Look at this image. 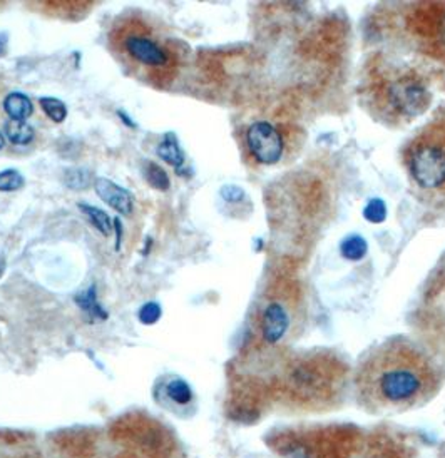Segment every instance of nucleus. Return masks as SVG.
I'll return each mask as SVG.
<instances>
[{
  "mask_svg": "<svg viewBox=\"0 0 445 458\" xmlns=\"http://www.w3.org/2000/svg\"><path fill=\"white\" fill-rule=\"evenodd\" d=\"M444 380V366L432 351L405 336L370 348L352 376L357 403L372 415L420 408L437 397Z\"/></svg>",
  "mask_w": 445,
  "mask_h": 458,
  "instance_id": "nucleus-1",
  "label": "nucleus"
},
{
  "mask_svg": "<svg viewBox=\"0 0 445 458\" xmlns=\"http://www.w3.org/2000/svg\"><path fill=\"white\" fill-rule=\"evenodd\" d=\"M352 370L340 355L327 350L283 357L268 385V398L292 414H325L347 397Z\"/></svg>",
  "mask_w": 445,
  "mask_h": 458,
  "instance_id": "nucleus-2",
  "label": "nucleus"
},
{
  "mask_svg": "<svg viewBox=\"0 0 445 458\" xmlns=\"http://www.w3.org/2000/svg\"><path fill=\"white\" fill-rule=\"evenodd\" d=\"M363 108L387 127H404L429 111L433 91L429 70L374 52L359 87Z\"/></svg>",
  "mask_w": 445,
  "mask_h": 458,
  "instance_id": "nucleus-3",
  "label": "nucleus"
},
{
  "mask_svg": "<svg viewBox=\"0 0 445 458\" xmlns=\"http://www.w3.org/2000/svg\"><path fill=\"white\" fill-rule=\"evenodd\" d=\"M308 296L305 283L292 268H279L264 288L251 325V347L260 355L283 353L305 332Z\"/></svg>",
  "mask_w": 445,
  "mask_h": 458,
  "instance_id": "nucleus-4",
  "label": "nucleus"
},
{
  "mask_svg": "<svg viewBox=\"0 0 445 458\" xmlns=\"http://www.w3.org/2000/svg\"><path fill=\"white\" fill-rule=\"evenodd\" d=\"M402 163L422 193L445 201V114L437 116L409 141Z\"/></svg>",
  "mask_w": 445,
  "mask_h": 458,
  "instance_id": "nucleus-5",
  "label": "nucleus"
},
{
  "mask_svg": "<svg viewBox=\"0 0 445 458\" xmlns=\"http://www.w3.org/2000/svg\"><path fill=\"white\" fill-rule=\"evenodd\" d=\"M305 144L302 125L255 121L243 133V149L253 166L273 167L290 163Z\"/></svg>",
  "mask_w": 445,
  "mask_h": 458,
  "instance_id": "nucleus-6",
  "label": "nucleus"
},
{
  "mask_svg": "<svg viewBox=\"0 0 445 458\" xmlns=\"http://www.w3.org/2000/svg\"><path fill=\"white\" fill-rule=\"evenodd\" d=\"M412 326L424 347L445 355V253L422 285Z\"/></svg>",
  "mask_w": 445,
  "mask_h": 458,
  "instance_id": "nucleus-7",
  "label": "nucleus"
},
{
  "mask_svg": "<svg viewBox=\"0 0 445 458\" xmlns=\"http://www.w3.org/2000/svg\"><path fill=\"white\" fill-rule=\"evenodd\" d=\"M404 28L422 56L445 66V2L412 4L404 15Z\"/></svg>",
  "mask_w": 445,
  "mask_h": 458,
  "instance_id": "nucleus-8",
  "label": "nucleus"
},
{
  "mask_svg": "<svg viewBox=\"0 0 445 458\" xmlns=\"http://www.w3.org/2000/svg\"><path fill=\"white\" fill-rule=\"evenodd\" d=\"M127 56L148 68H165L171 62V56L165 47L148 36L129 34L123 41Z\"/></svg>",
  "mask_w": 445,
  "mask_h": 458,
  "instance_id": "nucleus-9",
  "label": "nucleus"
},
{
  "mask_svg": "<svg viewBox=\"0 0 445 458\" xmlns=\"http://www.w3.org/2000/svg\"><path fill=\"white\" fill-rule=\"evenodd\" d=\"M94 189L96 195L104 201L108 206H111L114 211H117L123 216H129L134 209V199L133 195L119 184L108 178H98L94 181Z\"/></svg>",
  "mask_w": 445,
  "mask_h": 458,
  "instance_id": "nucleus-10",
  "label": "nucleus"
},
{
  "mask_svg": "<svg viewBox=\"0 0 445 458\" xmlns=\"http://www.w3.org/2000/svg\"><path fill=\"white\" fill-rule=\"evenodd\" d=\"M4 112L9 116L11 121H28L34 114L32 100L22 92H11L4 99Z\"/></svg>",
  "mask_w": 445,
  "mask_h": 458,
  "instance_id": "nucleus-11",
  "label": "nucleus"
},
{
  "mask_svg": "<svg viewBox=\"0 0 445 458\" xmlns=\"http://www.w3.org/2000/svg\"><path fill=\"white\" fill-rule=\"evenodd\" d=\"M76 305L84 311V315L89 317V321H104L108 319V311L101 306L98 300L96 285H91L85 292L76 296Z\"/></svg>",
  "mask_w": 445,
  "mask_h": 458,
  "instance_id": "nucleus-12",
  "label": "nucleus"
},
{
  "mask_svg": "<svg viewBox=\"0 0 445 458\" xmlns=\"http://www.w3.org/2000/svg\"><path fill=\"white\" fill-rule=\"evenodd\" d=\"M156 151H158V156L169 166L176 167V171H180V167L184 166V161H186L184 151L173 133L165 134V140L159 142Z\"/></svg>",
  "mask_w": 445,
  "mask_h": 458,
  "instance_id": "nucleus-13",
  "label": "nucleus"
},
{
  "mask_svg": "<svg viewBox=\"0 0 445 458\" xmlns=\"http://www.w3.org/2000/svg\"><path fill=\"white\" fill-rule=\"evenodd\" d=\"M5 138L15 146H28L36 140V129L28 121H7L4 127Z\"/></svg>",
  "mask_w": 445,
  "mask_h": 458,
  "instance_id": "nucleus-14",
  "label": "nucleus"
},
{
  "mask_svg": "<svg viewBox=\"0 0 445 458\" xmlns=\"http://www.w3.org/2000/svg\"><path fill=\"white\" fill-rule=\"evenodd\" d=\"M77 206L89 218V222L98 229L101 235H104V237L111 235L112 229H114L112 228V220L104 209L98 208V206H91L87 203H79Z\"/></svg>",
  "mask_w": 445,
  "mask_h": 458,
  "instance_id": "nucleus-15",
  "label": "nucleus"
},
{
  "mask_svg": "<svg viewBox=\"0 0 445 458\" xmlns=\"http://www.w3.org/2000/svg\"><path fill=\"white\" fill-rule=\"evenodd\" d=\"M93 174L85 167H69L64 173V184L72 191H84L91 186Z\"/></svg>",
  "mask_w": 445,
  "mask_h": 458,
  "instance_id": "nucleus-16",
  "label": "nucleus"
},
{
  "mask_svg": "<svg viewBox=\"0 0 445 458\" xmlns=\"http://www.w3.org/2000/svg\"><path fill=\"white\" fill-rule=\"evenodd\" d=\"M144 178L150 182V186L158 191H167L171 188V180L166 171L153 161H148L144 165Z\"/></svg>",
  "mask_w": 445,
  "mask_h": 458,
  "instance_id": "nucleus-17",
  "label": "nucleus"
},
{
  "mask_svg": "<svg viewBox=\"0 0 445 458\" xmlns=\"http://www.w3.org/2000/svg\"><path fill=\"white\" fill-rule=\"evenodd\" d=\"M166 395L176 405H188L193 400V390L182 378H174L167 383Z\"/></svg>",
  "mask_w": 445,
  "mask_h": 458,
  "instance_id": "nucleus-18",
  "label": "nucleus"
},
{
  "mask_svg": "<svg viewBox=\"0 0 445 458\" xmlns=\"http://www.w3.org/2000/svg\"><path fill=\"white\" fill-rule=\"evenodd\" d=\"M42 111L44 114L56 125H61L66 121L68 117V106L64 100L57 98H41L39 99Z\"/></svg>",
  "mask_w": 445,
  "mask_h": 458,
  "instance_id": "nucleus-19",
  "label": "nucleus"
},
{
  "mask_svg": "<svg viewBox=\"0 0 445 458\" xmlns=\"http://www.w3.org/2000/svg\"><path fill=\"white\" fill-rule=\"evenodd\" d=\"M26 184L24 176L17 169L0 171V193H14L22 189Z\"/></svg>",
  "mask_w": 445,
  "mask_h": 458,
  "instance_id": "nucleus-20",
  "label": "nucleus"
},
{
  "mask_svg": "<svg viewBox=\"0 0 445 458\" xmlns=\"http://www.w3.org/2000/svg\"><path fill=\"white\" fill-rule=\"evenodd\" d=\"M163 315V308L156 301H150L146 305L141 306L140 321L142 325H156Z\"/></svg>",
  "mask_w": 445,
  "mask_h": 458,
  "instance_id": "nucleus-21",
  "label": "nucleus"
},
{
  "mask_svg": "<svg viewBox=\"0 0 445 458\" xmlns=\"http://www.w3.org/2000/svg\"><path fill=\"white\" fill-rule=\"evenodd\" d=\"M112 228L116 229V251H119L121 250V243H123V221L119 218H114Z\"/></svg>",
  "mask_w": 445,
  "mask_h": 458,
  "instance_id": "nucleus-22",
  "label": "nucleus"
},
{
  "mask_svg": "<svg viewBox=\"0 0 445 458\" xmlns=\"http://www.w3.org/2000/svg\"><path fill=\"white\" fill-rule=\"evenodd\" d=\"M117 117L123 121V125H125V127H129V129H138V125H136V121H133V117L127 114V112L125 111V109H117Z\"/></svg>",
  "mask_w": 445,
  "mask_h": 458,
  "instance_id": "nucleus-23",
  "label": "nucleus"
},
{
  "mask_svg": "<svg viewBox=\"0 0 445 458\" xmlns=\"http://www.w3.org/2000/svg\"><path fill=\"white\" fill-rule=\"evenodd\" d=\"M222 197L224 199H228V201H233V199H238V197H241V191L237 189V188H224L222 189Z\"/></svg>",
  "mask_w": 445,
  "mask_h": 458,
  "instance_id": "nucleus-24",
  "label": "nucleus"
},
{
  "mask_svg": "<svg viewBox=\"0 0 445 458\" xmlns=\"http://www.w3.org/2000/svg\"><path fill=\"white\" fill-rule=\"evenodd\" d=\"M7 44H9V34L7 32H0V57L5 56Z\"/></svg>",
  "mask_w": 445,
  "mask_h": 458,
  "instance_id": "nucleus-25",
  "label": "nucleus"
},
{
  "mask_svg": "<svg viewBox=\"0 0 445 458\" xmlns=\"http://www.w3.org/2000/svg\"><path fill=\"white\" fill-rule=\"evenodd\" d=\"M4 271H5V261L0 258V277L4 275Z\"/></svg>",
  "mask_w": 445,
  "mask_h": 458,
  "instance_id": "nucleus-26",
  "label": "nucleus"
},
{
  "mask_svg": "<svg viewBox=\"0 0 445 458\" xmlns=\"http://www.w3.org/2000/svg\"><path fill=\"white\" fill-rule=\"evenodd\" d=\"M4 146H5V138H4V134L0 133V149H4Z\"/></svg>",
  "mask_w": 445,
  "mask_h": 458,
  "instance_id": "nucleus-27",
  "label": "nucleus"
}]
</instances>
